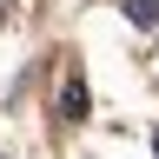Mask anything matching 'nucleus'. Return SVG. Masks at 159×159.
Here are the masks:
<instances>
[{
  "label": "nucleus",
  "mask_w": 159,
  "mask_h": 159,
  "mask_svg": "<svg viewBox=\"0 0 159 159\" xmlns=\"http://www.w3.org/2000/svg\"><path fill=\"white\" fill-rule=\"evenodd\" d=\"M126 20H133L139 33H152L159 27V0H126Z\"/></svg>",
  "instance_id": "nucleus-2"
},
{
  "label": "nucleus",
  "mask_w": 159,
  "mask_h": 159,
  "mask_svg": "<svg viewBox=\"0 0 159 159\" xmlns=\"http://www.w3.org/2000/svg\"><path fill=\"white\" fill-rule=\"evenodd\" d=\"M152 152H159V139H152Z\"/></svg>",
  "instance_id": "nucleus-3"
},
{
  "label": "nucleus",
  "mask_w": 159,
  "mask_h": 159,
  "mask_svg": "<svg viewBox=\"0 0 159 159\" xmlns=\"http://www.w3.org/2000/svg\"><path fill=\"white\" fill-rule=\"evenodd\" d=\"M60 113H66V119H86V80H66V93H60Z\"/></svg>",
  "instance_id": "nucleus-1"
}]
</instances>
